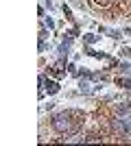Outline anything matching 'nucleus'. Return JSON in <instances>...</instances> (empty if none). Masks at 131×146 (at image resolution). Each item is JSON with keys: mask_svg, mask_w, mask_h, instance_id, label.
<instances>
[{"mask_svg": "<svg viewBox=\"0 0 131 146\" xmlns=\"http://www.w3.org/2000/svg\"><path fill=\"white\" fill-rule=\"evenodd\" d=\"M79 113L76 111H61V113H57L55 118H53V129H55L57 133H72L76 129V124L79 122L76 120H72V118H76Z\"/></svg>", "mask_w": 131, "mask_h": 146, "instance_id": "nucleus-1", "label": "nucleus"}, {"mask_svg": "<svg viewBox=\"0 0 131 146\" xmlns=\"http://www.w3.org/2000/svg\"><path fill=\"white\" fill-rule=\"evenodd\" d=\"M112 127L118 131V133L122 135H131V111L125 109V111H120L118 116L112 120Z\"/></svg>", "mask_w": 131, "mask_h": 146, "instance_id": "nucleus-2", "label": "nucleus"}, {"mask_svg": "<svg viewBox=\"0 0 131 146\" xmlns=\"http://www.w3.org/2000/svg\"><path fill=\"white\" fill-rule=\"evenodd\" d=\"M98 87H100V85H96V83H92V81H85V76H83L81 83H79V90H81L83 94H94Z\"/></svg>", "mask_w": 131, "mask_h": 146, "instance_id": "nucleus-3", "label": "nucleus"}, {"mask_svg": "<svg viewBox=\"0 0 131 146\" xmlns=\"http://www.w3.org/2000/svg\"><path fill=\"white\" fill-rule=\"evenodd\" d=\"M44 87H46V92H48V94H57V92H59V83H57V81H46V83H44Z\"/></svg>", "mask_w": 131, "mask_h": 146, "instance_id": "nucleus-4", "label": "nucleus"}, {"mask_svg": "<svg viewBox=\"0 0 131 146\" xmlns=\"http://www.w3.org/2000/svg\"><path fill=\"white\" fill-rule=\"evenodd\" d=\"M116 85L125 87V90H131V79H125V76H116Z\"/></svg>", "mask_w": 131, "mask_h": 146, "instance_id": "nucleus-5", "label": "nucleus"}, {"mask_svg": "<svg viewBox=\"0 0 131 146\" xmlns=\"http://www.w3.org/2000/svg\"><path fill=\"white\" fill-rule=\"evenodd\" d=\"M87 55H92V57H98V59H109V57H107L105 52H96V50H87Z\"/></svg>", "mask_w": 131, "mask_h": 146, "instance_id": "nucleus-6", "label": "nucleus"}, {"mask_svg": "<svg viewBox=\"0 0 131 146\" xmlns=\"http://www.w3.org/2000/svg\"><path fill=\"white\" fill-rule=\"evenodd\" d=\"M120 70H122V72H125V74H131V63H120Z\"/></svg>", "mask_w": 131, "mask_h": 146, "instance_id": "nucleus-7", "label": "nucleus"}, {"mask_svg": "<svg viewBox=\"0 0 131 146\" xmlns=\"http://www.w3.org/2000/svg\"><path fill=\"white\" fill-rule=\"evenodd\" d=\"M66 142H83V137L81 135H70V137H63Z\"/></svg>", "mask_w": 131, "mask_h": 146, "instance_id": "nucleus-8", "label": "nucleus"}, {"mask_svg": "<svg viewBox=\"0 0 131 146\" xmlns=\"http://www.w3.org/2000/svg\"><path fill=\"white\" fill-rule=\"evenodd\" d=\"M83 39H85L87 44H94V42H96V39H98V35H85V37H83Z\"/></svg>", "mask_w": 131, "mask_h": 146, "instance_id": "nucleus-9", "label": "nucleus"}, {"mask_svg": "<svg viewBox=\"0 0 131 146\" xmlns=\"http://www.w3.org/2000/svg\"><path fill=\"white\" fill-rule=\"evenodd\" d=\"M94 5H100V7H107L109 5V0H92Z\"/></svg>", "mask_w": 131, "mask_h": 146, "instance_id": "nucleus-10", "label": "nucleus"}, {"mask_svg": "<svg viewBox=\"0 0 131 146\" xmlns=\"http://www.w3.org/2000/svg\"><path fill=\"white\" fill-rule=\"evenodd\" d=\"M68 70H70L72 74H76V66H74V63H70V66H68Z\"/></svg>", "mask_w": 131, "mask_h": 146, "instance_id": "nucleus-11", "label": "nucleus"}, {"mask_svg": "<svg viewBox=\"0 0 131 146\" xmlns=\"http://www.w3.org/2000/svg\"><path fill=\"white\" fill-rule=\"evenodd\" d=\"M70 2H72L74 7H83V2H81V0H70Z\"/></svg>", "mask_w": 131, "mask_h": 146, "instance_id": "nucleus-12", "label": "nucleus"}, {"mask_svg": "<svg viewBox=\"0 0 131 146\" xmlns=\"http://www.w3.org/2000/svg\"><path fill=\"white\" fill-rule=\"evenodd\" d=\"M122 55H125V57H131V48H125V50H122Z\"/></svg>", "mask_w": 131, "mask_h": 146, "instance_id": "nucleus-13", "label": "nucleus"}]
</instances>
